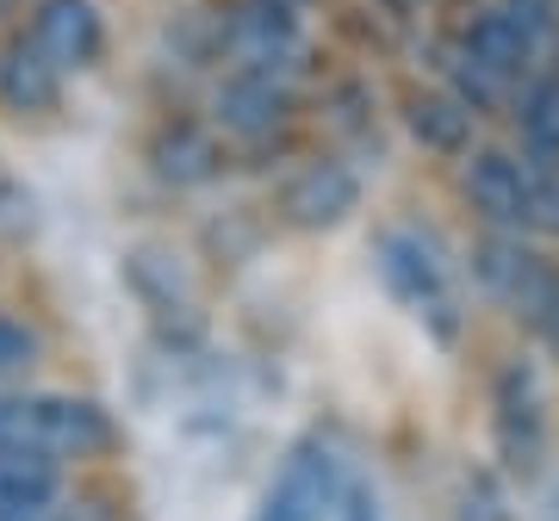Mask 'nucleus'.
I'll list each match as a JSON object with an SVG mask.
<instances>
[{
  "mask_svg": "<svg viewBox=\"0 0 559 521\" xmlns=\"http://www.w3.org/2000/svg\"><path fill=\"white\" fill-rule=\"evenodd\" d=\"M119 447V422L106 416V403L75 398V391H0V453H38L57 465L106 460Z\"/></svg>",
  "mask_w": 559,
  "mask_h": 521,
  "instance_id": "f257e3e1",
  "label": "nucleus"
},
{
  "mask_svg": "<svg viewBox=\"0 0 559 521\" xmlns=\"http://www.w3.org/2000/svg\"><path fill=\"white\" fill-rule=\"evenodd\" d=\"M460 199L479 230H503V237H547L554 230L547 181L522 161L516 143H479L460 161Z\"/></svg>",
  "mask_w": 559,
  "mask_h": 521,
  "instance_id": "f03ea898",
  "label": "nucleus"
},
{
  "mask_svg": "<svg viewBox=\"0 0 559 521\" xmlns=\"http://www.w3.org/2000/svg\"><path fill=\"white\" fill-rule=\"evenodd\" d=\"M466 274L485 299L510 311V317L540 336L547 317L559 311V260L540 255L535 237H503V230H479L473 249H466Z\"/></svg>",
  "mask_w": 559,
  "mask_h": 521,
  "instance_id": "7ed1b4c3",
  "label": "nucleus"
},
{
  "mask_svg": "<svg viewBox=\"0 0 559 521\" xmlns=\"http://www.w3.org/2000/svg\"><path fill=\"white\" fill-rule=\"evenodd\" d=\"M380 280H385V292H392L411 317L436 329V341H454L460 336L466 311H460L454 267H448V255H441L423 230H385V237H380Z\"/></svg>",
  "mask_w": 559,
  "mask_h": 521,
  "instance_id": "20e7f679",
  "label": "nucleus"
},
{
  "mask_svg": "<svg viewBox=\"0 0 559 521\" xmlns=\"http://www.w3.org/2000/svg\"><path fill=\"white\" fill-rule=\"evenodd\" d=\"M547 398H540L535 361L528 354H510V361L491 373V447H498V465L510 478H540L547 465Z\"/></svg>",
  "mask_w": 559,
  "mask_h": 521,
  "instance_id": "39448f33",
  "label": "nucleus"
},
{
  "mask_svg": "<svg viewBox=\"0 0 559 521\" xmlns=\"http://www.w3.org/2000/svg\"><path fill=\"white\" fill-rule=\"evenodd\" d=\"M212 50L230 69H293L305 50V7L293 0H230L212 20Z\"/></svg>",
  "mask_w": 559,
  "mask_h": 521,
  "instance_id": "423d86ee",
  "label": "nucleus"
},
{
  "mask_svg": "<svg viewBox=\"0 0 559 521\" xmlns=\"http://www.w3.org/2000/svg\"><path fill=\"white\" fill-rule=\"evenodd\" d=\"M342 497H348V472H342L336 447L318 441V435H305L280 460L274 484L261 490L249 521H336Z\"/></svg>",
  "mask_w": 559,
  "mask_h": 521,
  "instance_id": "0eeeda50",
  "label": "nucleus"
},
{
  "mask_svg": "<svg viewBox=\"0 0 559 521\" xmlns=\"http://www.w3.org/2000/svg\"><path fill=\"white\" fill-rule=\"evenodd\" d=\"M293 81L280 69H224L212 94V124L237 143H267L274 131L293 124Z\"/></svg>",
  "mask_w": 559,
  "mask_h": 521,
  "instance_id": "6e6552de",
  "label": "nucleus"
},
{
  "mask_svg": "<svg viewBox=\"0 0 559 521\" xmlns=\"http://www.w3.org/2000/svg\"><path fill=\"white\" fill-rule=\"evenodd\" d=\"M25 44L38 50L62 81L81 75V69H94L106 50V13L100 0H32V13H25Z\"/></svg>",
  "mask_w": 559,
  "mask_h": 521,
  "instance_id": "1a4fd4ad",
  "label": "nucleus"
},
{
  "mask_svg": "<svg viewBox=\"0 0 559 521\" xmlns=\"http://www.w3.org/2000/svg\"><path fill=\"white\" fill-rule=\"evenodd\" d=\"M454 44L466 50V57L479 62V69H491L498 81H510V87H522V81L535 75V69H547V50H540L528 32L516 25V13L503 7V0H479V7H466V13H454Z\"/></svg>",
  "mask_w": 559,
  "mask_h": 521,
  "instance_id": "9d476101",
  "label": "nucleus"
},
{
  "mask_svg": "<svg viewBox=\"0 0 559 521\" xmlns=\"http://www.w3.org/2000/svg\"><path fill=\"white\" fill-rule=\"evenodd\" d=\"M274 205L293 230H336L348 223V211H360V174L342 156H311L286 174Z\"/></svg>",
  "mask_w": 559,
  "mask_h": 521,
  "instance_id": "9b49d317",
  "label": "nucleus"
},
{
  "mask_svg": "<svg viewBox=\"0 0 559 521\" xmlns=\"http://www.w3.org/2000/svg\"><path fill=\"white\" fill-rule=\"evenodd\" d=\"M399 119H404V131L429 149V156H441V161H466L473 149H479V112L466 100H454L441 81H417V87H404V100H399Z\"/></svg>",
  "mask_w": 559,
  "mask_h": 521,
  "instance_id": "f8f14e48",
  "label": "nucleus"
},
{
  "mask_svg": "<svg viewBox=\"0 0 559 521\" xmlns=\"http://www.w3.org/2000/svg\"><path fill=\"white\" fill-rule=\"evenodd\" d=\"M503 124H510V137H516L522 161L535 168L540 181H554V174H559V62L535 69V75L510 94Z\"/></svg>",
  "mask_w": 559,
  "mask_h": 521,
  "instance_id": "ddd939ff",
  "label": "nucleus"
},
{
  "mask_svg": "<svg viewBox=\"0 0 559 521\" xmlns=\"http://www.w3.org/2000/svg\"><path fill=\"white\" fill-rule=\"evenodd\" d=\"M62 87H69V81H62L32 44H25V32H13V38L0 44V112H13V119L57 112Z\"/></svg>",
  "mask_w": 559,
  "mask_h": 521,
  "instance_id": "4468645a",
  "label": "nucleus"
},
{
  "mask_svg": "<svg viewBox=\"0 0 559 521\" xmlns=\"http://www.w3.org/2000/svg\"><path fill=\"white\" fill-rule=\"evenodd\" d=\"M150 168L162 181L175 186H200L224 168V149H218V124H193V119H168L150 137Z\"/></svg>",
  "mask_w": 559,
  "mask_h": 521,
  "instance_id": "2eb2a0df",
  "label": "nucleus"
},
{
  "mask_svg": "<svg viewBox=\"0 0 559 521\" xmlns=\"http://www.w3.org/2000/svg\"><path fill=\"white\" fill-rule=\"evenodd\" d=\"M62 472L69 465L38 453H0V521H50L62 509Z\"/></svg>",
  "mask_w": 559,
  "mask_h": 521,
  "instance_id": "dca6fc26",
  "label": "nucleus"
},
{
  "mask_svg": "<svg viewBox=\"0 0 559 521\" xmlns=\"http://www.w3.org/2000/svg\"><path fill=\"white\" fill-rule=\"evenodd\" d=\"M38 361H44V336L25 317L0 311V391H7V385H20Z\"/></svg>",
  "mask_w": 559,
  "mask_h": 521,
  "instance_id": "f3484780",
  "label": "nucleus"
},
{
  "mask_svg": "<svg viewBox=\"0 0 559 521\" xmlns=\"http://www.w3.org/2000/svg\"><path fill=\"white\" fill-rule=\"evenodd\" d=\"M336 521H380V497H373L367 484H348V497H342Z\"/></svg>",
  "mask_w": 559,
  "mask_h": 521,
  "instance_id": "a211bd4d",
  "label": "nucleus"
},
{
  "mask_svg": "<svg viewBox=\"0 0 559 521\" xmlns=\"http://www.w3.org/2000/svg\"><path fill=\"white\" fill-rule=\"evenodd\" d=\"M385 13H392V20H429V13H436L441 0H380Z\"/></svg>",
  "mask_w": 559,
  "mask_h": 521,
  "instance_id": "6ab92c4d",
  "label": "nucleus"
},
{
  "mask_svg": "<svg viewBox=\"0 0 559 521\" xmlns=\"http://www.w3.org/2000/svg\"><path fill=\"white\" fill-rule=\"evenodd\" d=\"M540 348H547V354H554V361H559V311H554V317H547V329H540Z\"/></svg>",
  "mask_w": 559,
  "mask_h": 521,
  "instance_id": "aec40b11",
  "label": "nucleus"
},
{
  "mask_svg": "<svg viewBox=\"0 0 559 521\" xmlns=\"http://www.w3.org/2000/svg\"><path fill=\"white\" fill-rule=\"evenodd\" d=\"M50 521H81V516H62V509H57V516H50Z\"/></svg>",
  "mask_w": 559,
  "mask_h": 521,
  "instance_id": "412c9836",
  "label": "nucleus"
},
{
  "mask_svg": "<svg viewBox=\"0 0 559 521\" xmlns=\"http://www.w3.org/2000/svg\"><path fill=\"white\" fill-rule=\"evenodd\" d=\"M293 7H305V0H293Z\"/></svg>",
  "mask_w": 559,
  "mask_h": 521,
  "instance_id": "4be33fe9",
  "label": "nucleus"
},
{
  "mask_svg": "<svg viewBox=\"0 0 559 521\" xmlns=\"http://www.w3.org/2000/svg\"><path fill=\"white\" fill-rule=\"evenodd\" d=\"M554 62H559V57H554Z\"/></svg>",
  "mask_w": 559,
  "mask_h": 521,
  "instance_id": "5701e85b",
  "label": "nucleus"
}]
</instances>
